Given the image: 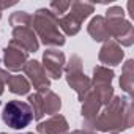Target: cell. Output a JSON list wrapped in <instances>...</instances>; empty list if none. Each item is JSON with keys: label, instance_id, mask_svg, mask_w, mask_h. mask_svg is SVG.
<instances>
[{"label": "cell", "instance_id": "obj_1", "mask_svg": "<svg viewBox=\"0 0 134 134\" xmlns=\"http://www.w3.org/2000/svg\"><path fill=\"white\" fill-rule=\"evenodd\" d=\"M2 120L7 126L13 129H24L33 120V110L27 103L11 99L5 104L2 110Z\"/></svg>", "mask_w": 134, "mask_h": 134}]
</instances>
